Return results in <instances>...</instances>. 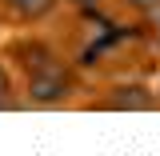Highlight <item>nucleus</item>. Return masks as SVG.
Here are the masks:
<instances>
[{
    "mask_svg": "<svg viewBox=\"0 0 160 156\" xmlns=\"http://www.w3.org/2000/svg\"><path fill=\"white\" fill-rule=\"evenodd\" d=\"M76 92H80V72L64 56H56L24 76L20 104H28V108H60V104L76 100Z\"/></svg>",
    "mask_w": 160,
    "mask_h": 156,
    "instance_id": "nucleus-1",
    "label": "nucleus"
},
{
    "mask_svg": "<svg viewBox=\"0 0 160 156\" xmlns=\"http://www.w3.org/2000/svg\"><path fill=\"white\" fill-rule=\"evenodd\" d=\"M92 108H104V112H152V108H160V96H156V88H148L140 80H120L100 100H92Z\"/></svg>",
    "mask_w": 160,
    "mask_h": 156,
    "instance_id": "nucleus-2",
    "label": "nucleus"
},
{
    "mask_svg": "<svg viewBox=\"0 0 160 156\" xmlns=\"http://www.w3.org/2000/svg\"><path fill=\"white\" fill-rule=\"evenodd\" d=\"M56 56H60V52L48 44V40H40V36H20V40H12V44L4 48V60H12L24 76H28L32 68H40V64L56 60Z\"/></svg>",
    "mask_w": 160,
    "mask_h": 156,
    "instance_id": "nucleus-3",
    "label": "nucleus"
},
{
    "mask_svg": "<svg viewBox=\"0 0 160 156\" xmlns=\"http://www.w3.org/2000/svg\"><path fill=\"white\" fill-rule=\"evenodd\" d=\"M60 0H8L4 8H8V16L20 20V24H40V20H48L56 12Z\"/></svg>",
    "mask_w": 160,
    "mask_h": 156,
    "instance_id": "nucleus-4",
    "label": "nucleus"
},
{
    "mask_svg": "<svg viewBox=\"0 0 160 156\" xmlns=\"http://www.w3.org/2000/svg\"><path fill=\"white\" fill-rule=\"evenodd\" d=\"M4 108H20V96H16V76H12L8 60L0 56V112Z\"/></svg>",
    "mask_w": 160,
    "mask_h": 156,
    "instance_id": "nucleus-5",
    "label": "nucleus"
},
{
    "mask_svg": "<svg viewBox=\"0 0 160 156\" xmlns=\"http://www.w3.org/2000/svg\"><path fill=\"white\" fill-rule=\"evenodd\" d=\"M140 32L152 40V44H160V4L152 8V12H144V24H140Z\"/></svg>",
    "mask_w": 160,
    "mask_h": 156,
    "instance_id": "nucleus-6",
    "label": "nucleus"
},
{
    "mask_svg": "<svg viewBox=\"0 0 160 156\" xmlns=\"http://www.w3.org/2000/svg\"><path fill=\"white\" fill-rule=\"evenodd\" d=\"M120 12H132V16H144V12H152L160 0H112Z\"/></svg>",
    "mask_w": 160,
    "mask_h": 156,
    "instance_id": "nucleus-7",
    "label": "nucleus"
},
{
    "mask_svg": "<svg viewBox=\"0 0 160 156\" xmlns=\"http://www.w3.org/2000/svg\"><path fill=\"white\" fill-rule=\"evenodd\" d=\"M60 4H68V8H76V12H92V8H104L108 0H60Z\"/></svg>",
    "mask_w": 160,
    "mask_h": 156,
    "instance_id": "nucleus-8",
    "label": "nucleus"
},
{
    "mask_svg": "<svg viewBox=\"0 0 160 156\" xmlns=\"http://www.w3.org/2000/svg\"><path fill=\"white\" fill-rule=\"evenodd\" d=\"M4 4H8V0H0V8H4Z\"/></svg>",
    "mask_w": 160,
    "mask_h": 156,
    "instance_id": "nucleus-9",
    "label": "nucleus"
},
{
    "mask_svg": "<svg viewBox=\"0 0 160 156\" xmlns=\"http://www.w3.org/2000/svg\"><path fill=\"white\" fill-rule=\"evenodd\" d=\"M156 96H160V88H156Z\"/></svg>",
    "mask_w": 160,
    "mask_h": 156,
    "instance_id": "nucleus-10",
    "label": "nucleus"
}]
</instances>
